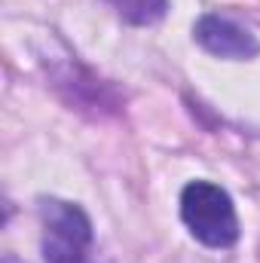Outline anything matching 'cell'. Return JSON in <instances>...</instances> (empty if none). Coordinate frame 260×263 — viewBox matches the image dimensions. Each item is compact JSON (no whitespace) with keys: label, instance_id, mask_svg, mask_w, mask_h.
Wrapping results in <instances>:
<instances>
[{"label":"cell","instance_id":"1","mask_svg":"<svg viewBox=\"0 0 260 263\" xmlns=\"http://www.w3.org/2000/svg\"><path fill=\"white\" fill-rule=\"evenodd\" d=\"M181 217L208 248H230L239 239V214L230 193L211 181H193L181 193Z\"/></svg>","mask_w":260,"mask_h":263},{"label":"cell","instance_id":"4","mask_svg":"<svg viewBox=\"0 0 260 263\" xmlns=\"http://www.w3.org/2000/svg\"><path fill=\"white\" fill-rule=\"evenodd\" d=\"M104 3L129 25H156L169 9V0H104Z\"/></svg>","mask_w":260,"mask_h":263},{"label":"cell","instance_id":"2","mask_svg":"<svg viewBox=\"0 0 260 263\" xmlns=\"http://www.w3.org/2000/svg\"><path fill=\"white\" fill-rule=\"evenodd\" d=\"M40 223L46 263H101L92 251V223L80 205L40 199Z\"/></svg>","mask_w":260,"mask_h":263},{"label":"cell","instance_id":"3","mask_svg":"<svg viewBox=\"0 0 260 263\" xmlns=\"http://www.w3.org/2000/svg\"><path fill=\"white\" fill-rule=\"evenodd\" d=\"M193 34H196V43L205 52L217 55V59H236L239 62V59H254L260 52L257 37L248 28H242L239 22L227 18V15H217V12L202 15L196 22Z\"/></svg>","mask_w":260,"mask_h":263}]
</instances>
